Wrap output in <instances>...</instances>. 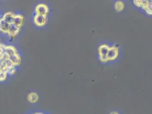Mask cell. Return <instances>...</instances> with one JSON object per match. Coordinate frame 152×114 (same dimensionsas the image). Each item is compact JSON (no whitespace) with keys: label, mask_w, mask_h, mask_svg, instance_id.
Returning a JSON list of instances; mask_svg holds the SVG:
<instances>
[{"label":"cell","mask_w":152,"mask_h":114,"mask_svg":"<svg viewBox=\"0 0 152 114\" xmlns=\"http://www.w3.org/2000/svg\"><path fill=\"white\" fill-rule=\"evenodd\" d=\"M23 57L19 48L0 39V83L15 76L21 67Z\"/></svg>","instance_id":"1"},{"label":"cell","mask_w":152,"mask_h":114,"mask_svg":"<svg viewBox=\"0 0 152 114\" xmlns=\"http://www.w3.org/2000/svg\"><path fill=\"white\" fill-rule=\"evenodd\" d=\"M25 24V17L22 13L6 11L0 16V36L13 41L21 34Z\"/></svg>","instance_id":"2"},{"label":"cell","mask_w":152,"mask_h":114,"mask_svg":"<svg viewBox=\"0 0 152 114\" xmlns=\"http://www.w3.org/2000/svg\"><path fill=\"white\" fill-rule=\"evenodd\" d=\"M122 46L116 41L103 40L97 45L96 59L103 66H111L120 62L123 58Z\"/></svg>","instance_id":"3"},{"label":"cell","mask_w":152,"mask_h":114,"mask_svg":"<svg viewBox=\"0 0 152 114\" xmlns=\"http://www.w3.org/2000/svg\"><path fill=\"white\" fill-rule=\"evenodd\" d=\"M130 1L135 10L152 18V0H130Z\"/></svg>","instance_id":"4"},{"label":"cell","mask_w":152,"mask_h":114,"mask_svg":"<svg viewBox=\"0 0 152 114\" xmlns=\"http://www.w3.org/2000/svg\"><path fill=\"white\" fill-rule=\"evenodd\" d=\"M32 21L35 27L38 29H43L48 24V16L40 15L33 14Z\"/></svg>","instance_id":"5"},{"label":"cell","mask_w":152,"mask_h":114,"mask_svg":"<svg viewBox=\"0 0 152 114\" xmlns=\"http://www.w3.org/2000/svg\"><path fill=\"white\" fill-rule=\"evenodd\" d=\"M50 13V6L44 2H39L37 3L34 10V14L48 16Z\"/></svg>","instance_id":"6"},{"label":"cell","mask_w":152,"mask_h":114,"mask_svg":"<svg viewBox=\"0 0 152 114\" xmlns=\"http://www.w3.org/2000/svg\"><path fill=\"white\" fill-rule=\"evenodd\" d=\"M126 0H114L113 1V8L116 13H123L126 9Z\"/></svg>","instance_id":"7"},{"label":"cell","mask_w":152,"mask_h":114,"mask_svg":"<svg viewBox=\"0 0 152 114\" xmlns=\"http://www.w3.org/2000/svg\"><path fill=\"white\" fill-rule=\"evenodd\" d=\"M40 99V96L37 92L32 91L28 93L27 95V100L30 104H35L38 103Z\"/></svg>","instance_id":"8"},{"label":"cell","mask_w":152,"mask_h":114,"mask_svg":"<svg viewBox=\"0 0 152 114\" xmlns=\"http://www.w3.org/2000/svg\"><path fill=\"white\" fill-rule=\"evenodd\" d=\"M26 114H50L47 112L43 111H40V110H36L34 111H31L29 113H27Z\"/></svg>","instance_id":"9"},{"label":"cell","mask_w":152,"mask_h":114,"mask_svg":"<svg viewBox=\"0 0 152 114\" xmlns=\"http://www.w3.org/2000/svg\"><path fill=\"white\" fill-rule=\"evenodd\" d=\"M108 114H122V113L117 110H113L110 111Z\"/></svg>","instance_id":"10"},{"label":"cell","mask_w":152,"mask_h":114,"mask_svg":"<svg viewBox=\"0 0 152 114\" xmlns=\"http://www.w3.org/2000/svg\"><path fill=\"white\" fill-rule=\"evenodd\" d=\"M0 1H7V0H0Z\"/></svg>","instance_id":"11"},{"label":"cell","mask_w":152,"mask_h":114,"mask_svg":"<svg viewBox=\"0 0 152 114\" xmlns=\"http://www.w3.org/2000/svg\"><path fill=\"white\" fill-rule=\"evenodd\" d=\"M1 13H0V16H1Z\"/></svg>","instance_id":"12"},{"label":"cell","mask_w":152,"mask_h":114,"mask_svg":"<svg viewBox=\"0 0 152 114\" xmlns=\"http://www.w3.org/2000/svg\"><path fill=\"white\" fill-rule=\"evenodd\" d=\"M111 1H114V0H111Z\"/></svg>","instance_id":"13"}]
</instances>
